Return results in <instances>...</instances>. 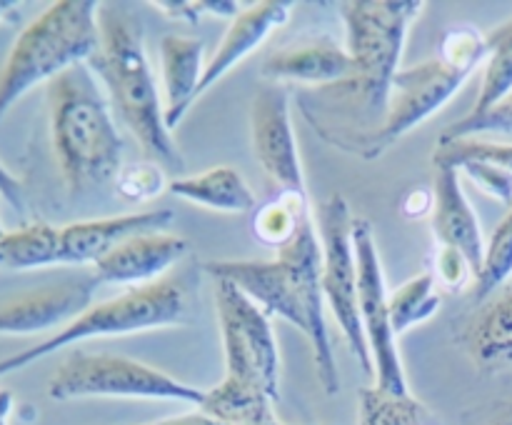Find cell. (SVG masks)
Returning <instances> with one entry per match:
<instances>
[{"label": "cell", "instance_id": "obj_1", "mask_svg": "<svg viewBox=\"0 0 512 425\" xmlns=\"http://www.w3.org/2000/svg\"><path fill=\"white\" fill-rule=\"evenodd\" d=\"M425 10V0H345L340 3V18L348 33V53L353 58V78L348 83L325 88L338 95L333 105L340 115L330 130H338L335 145H348L363 155L370 140L378 135L388 118L390 88L400 73V53H403L408 30ZM330 118V120H333Z\"/></svg>", "mask_w": 512, "mask_h": 425}, {"label": "cell", "instance_id": "obj_2", "mask_svg": "<svg viewBox=\"0 0 512 425\" xmlns=\"http://www.w3.org/2000/svg\"><path fill=\"white\" fill-rule=\"evenodd\" d=\"M205 273L230 280L255 300L268 315L288 320L308 338L320 385L328 395L340 390L333 343L325 325L323 248L313 220L298 230L273 260H208Z\"/></svg>", "mask_w": 512, "mask_h": 425}, {"label": "cell", "instance_id": "obj_3", "mask_svg": "<svg viewBox=\"0 0 512 425\" xmlns=\"http://www.w3.org/2000/svg\"><path fill=\"white\" fill-rule=\"evenodd\" d=\"M225 375L198 410L233 425H280V353L270 315L230 280H215Z\"/></svg>", "mask_w": 512, "mask_h": 425}, {"label": "cell", "instance_id": "obj_4", "mask_svg": "<svg viewBox=\"0 0 512 425\" xmlns=\"http://www.w3.org/2000/svg\"><path fill=\"white\" fill-rule=\"evenodd\" d=\"M98 25L100 48L88 60V68L103 83L110 108L135 135L148 160L180 178L185 160L165 125L158 85L145 55L143 28L115 5H100Z\"/></svg>", "mask_w": 512, "mask_h": 425}, {"label": "cell", "instance_id": "obj_5", "mask_svg": "<svg viewBox=\"0 0 512 425\" xmlns=\"http://www.w3.org/2000/svg\"><path fill=\"white\" fill-rule=\"evenodd\" d=\"M50 140L70 195L103 188L123 168V135L88 63L48 83Z\"/></svg>", "mask_w": 512, "mask_h": 425}, {"label": "cell", "instance_id": "obj_6", "mask_svg": "<svg viewBox=\"0 0 512 425\" xmlns=\"http://www.w3.org/2000/svg\"><path fill=\"white\" fill-rule=\"evenodd\" d=\"M98 13L95 0H58L20 30L0 68V120L35 85L50 83L98 53Z\"/></svg>", "mask_w": 512, "mask_h": 425}, {"label": "cell", "instance_id": "obj_7", "mask_svg": "<svg viewBox=\"0 0 512 425\" xmlns=\"http://www.w3.org/2000/svg\"><path fill=\"white\" fill-rule=\"evenodd\" d=\"M188 320V293L178 280H155L150 285L128 288L115 298L90 305L73 323L60 328L50 338L40 340V343L20 350V353L8 355V358H0V378L8 373H18V370L33 365L35 360L58 353L68 345L80 343V340L170 328V325H185Z\"/></svg>", "mask_w": 512, "mask_h": 425}, {"label": "cell", "instance_id": "obj_8", "mask_svg": "<svg viewBox=\"0 0 512 425\" xmlns=\"http://www.w3.org/2000/svg\"><path fill=\"white\" fill-rule=\"evenodd\" d=\"M48 395L53 400H178V403L198 405V408L205 400V390L183 383L143 360L113 353H88L80 348L58 365L53 378L48 380Z\"/></svg>", "mask_w": 512, "mask_h": 425}, {"label": "cell", "instance_id": "obj_9", "mask_svg": "<svg viewBox=\"0 0 512 425\" xmlns=\"http://www.w3.org/2000/svg\"><path fill=\"white\" fill-rule=\"evenodd\" d=\"M355 215L340 193L330 195L318 213V235L323 248V295L333 310L350 353L368 375H375L373 355L365 340L358 308V258L353 243Z\"/></svg>", "mask_w": 512, "mask_h": 425}, {"label": "cell", "instance_id": "obj_10", "mask_svg": "<svg viewBox=\"0 0 512 425\" xmlns=\"http://www.w3.org/2000/svg\"><path fill=\"white\" fill-rule=\"evenodd\" d=\"M355 258H358V308L365 340L375 365V385L390 393H410L408 375L398 350V335L390 323L388 288H385L383 263L370 220L355 218L353 223Z\"/></svg>", "mask_w": 512, "mask_h": 425}, {"label": "cell", "instance_id": "obj_11", "mask_svg": "<svg viewBox=\"0 0 512 425\" xmlns=\"http://www.w3.org/2000/svg\"><path fill=\"white\" fill-rule=\"evenodd\" d=\"M470 73L473 70L443 58L440 53L415 68L400 70L390 88L388 118L378 135L370 140L368 148L363 150V158H380L395 140H400L405 133L425 123L430 115L438 113L463 88Z\"/></svg>", "mask_w": 512, "mask_h": 425}, {"label": "cell", "instance_id": "obj_12", "mask_svg": "<svg viewBox=\"0 0 512 425\" xmlns=\"http://www.w3.org/2000/svg\"><path fill=\"white\" fill-rule=\"evenodd\" d=\"M250 135H253L255 160L273 183L275 193L308 198L298 140L290 118V93L285 85L265 83L255 90L250 105Z\"/></svg>", "mask_w": 512, "mask_h": 425}, {"label": "cell", "instance_id": "obj_13", "mask_svg": "<svg viewBox=\"0 0 512 425\" xmlns=\"http://www.w3.org/2000/svg\"><path fill=\"white\" fill-rule=\"evenodd\" d=\"M95 278H73L0 300V335H33L65 328L93 305Z\"/></svg>", "mask_w": 512, "mask_h": 425}, {"label": "cell", "instance_id": "obj_14", "mask_svg": "<svg viewBox=\"0 0 512 425\" xmlns=\"http://www.w3.org/2000/svg\"><path fill=\"white\" fill-rule=\"evenodd\" d=\"M353 58L348 48L338 43L333 35H300L298 40L280 45L265 58L263 78L268 83H305V85H333L348 83L353 78Z\"/></svg>", "mask_w": 512, "mask_h": 425}, {"label": "cell", "instance_id": "obj_15", "mask_svg": "<svg viewBox=\"0 0 512 425\" xmlns=\"http://www.w3.org/2000/svg\"><path fill=\"white\" fill-rule=\"evenodd\" d=\"M170 223H173V210L170 208L70 223L60 228L63 265H95L110 250L123 245L125 240L145 233H160Z\"/></svg>", "mask_w": 512, "mask_h": 425}, {"label": "cell", "instance_id": "obj_16", "mask_svg": "<svg viewBox=\"0 0 512 425\" xmlns=\"http://www.w3.org/2000/svg\"><path fill=\"white\" fill-rule=\"evenodd\" d=\"M433 195L435 203L433 213H430V225H433L435 240L440 243V248H453L463 253L478 278L485 255V240L478 215L463 193L458 170L450 165H435Z\"/></svg>", "mask_w": 512, "mask_h": 425}, {"label": "cell", "instance_id": "obj_17", "mask_svg": "<svg viewBox=\"0 0 512 425\" xmlns=\"http://www.w3.org/2000/svg\"><path fill=\"white\" fill-rule=\"evenodd\" d=\"M188 253V240L160 230L125 240L93 265L95 283L150 285Z\"/></svg>", "mask_w": 512, "mask_h": 425}, {"label": "cell", "instance_id": "obj_18", "mask_svg": "<svg viewBox=\"0 0 512 425\" xmlns=\"http://www.w3.org/2000/svg\"><path fill=\"white\" fill-rule=\"evenodd\" d=\"M290 13H293L290 0H263V3H253L240 10L233 23H230V28L225 30L215 53L205 63L198 98L205 90L213 88L220 78H225L235 65L243 63L255 48H260L270 38V33L283 28L290 20Z\"/></svg>", "mask_w": 512, "mask_h": 425}, {"label": "cell", "instance_id": "obj_19", "mask_svg": "<svg viewBox=\"0 0 512 425\" xmlns=\"http://www.w3.org/2000/svg\"><path fill=\"white\" fill-rule=\"evenodd\" d=\"M205 45L193 35L170 33L160 40V70H163L165 95V125L173 133L183 123L190 105L198 100L200 80H203Z\"/></svg>", "mask_w": 512, "mask_h": 425}, {"label": "cell", "instance_id": "obj_20", "mask_svg": "<svg viewBox=\"0 0 512 425\" xmlns=\"http://www.w3.org/2000/svg\"><path fill=\"white\" fill-rule=\"evenodd\" d=\"M473 365L483 373H500L512 365V288L495 293L475 310L460 333Z\"/></svg>", "mask_w": 512, "mask_h": 425}, {"label": "cell", "instance_id": "obj_21", "mask_svg": "<svg viewBox=\"0 0 512 425\" xmlns=\"http://www.w3.org/2000/svg\"><path fill=\"white\" fill-rule=\"evenodd\" d=\"M168 190L188 203L220 213H253L258 208V198L248 180L230 165H215L198 175H180L170 180Z\"/></svg>", "mask_w": 512, "mask_h": 425}, {"label": "cell", "instance_id": "obj_22", "mask_svg": "<svg viewBox=\"0 0 512 425\" xmlns=\"http://www.w3.org/2000/svg\"><path fill=\"white\" fill-rule=\"evenodd\" d=\"M63 265L60 228L35 220L15 230H5L0 238V268L35 270Z\"/></svg>", "mask_w": 512, "mask_h": 425}, {"label": "cell", "instance_id": "obj_23", "mask_svg": "<svg viewBox=\"0 0 512 425\" xmlns=\"http://www.w3.org/2000/svg\"><path fill=\"white\" fill-rule=\"evenodd\" d=\"M310 203L305 195H290V193H275L273 198L265 200L263 205L253 210V220H250V230H253L255 240L268 248L280 250L298 235V230L305 223H310Z\"/></svg>", "mask_w": 512, "mask_h": 425}, {"label": "cell", "instance_id": "obj_24", "mask_svg": "<svg viewBox=\"0 0 512 425\" xmlns=\"http://www.w3.org/2000/svg\"><path fill=\"white\" fill-rule=\"evenodd\" d=\"M358 425H440V420L413 393H390L370 385L358 393Z\"/></svg>", "mask_w": 512, "mask_h": 425}, {"label": "cell", "instance_id": "obj_25", "mask_svg": "<svg viewBox=\"0 0 512 425\" xmlns=\"http://www.w3.org/2000/svg\"><path fill=\"white\" fill-rule=\"evenodd\" d=\"M440 303H443V298H440V285L433 270H425V273L405 280L400 288H395L388 295L390 323H393L395 335L433 318Z\"/></svg>", "mask_w": 512, "mask_h": 425}, {"label": "cell", "instance_id": "obj_26", "mask_svg": "<svg viewBox=\"0 0 512 425\" xmlns=\"http://www.w3.org/2000/svg\"><path fill=\"white\" fill-rule=\"evenodd\" d=\"M488 63L473 110H485L512 93V18L488 35Z\"/></svg>", "mask_w": 512, "mask_h": 425}, {"label": "cell", "instance_id": "obj_27", "mask_svg": "<svg viewBox=\"0 0 512 425\" xmlns=\"http://www.w3.org/2000/svg\"><path fill=\"white\" fill-rule=\"evenodd\" d=\"M512 275V208L505 213V218L495 225L490 233L488 243H485L483 265L475 278L473 298L478 303H485L495 290L503 288L505 280Z\"/></svg>", "mask_w": 512, "mask_h": 425}, {"label": "cell", "instance_id": "obj_28", "mask_svg": "<svg viewBox=\"0 0 512 425\" xmlns=\"http://www.w3.org/2000/svg\"><path fill=\"white\" fill-rule=\"evenodd\" d=\"M468 160H480L495 168L505 170L512 175V143H495V140L483 138H463L450 140V143H438L433 155L435 165H450L458 170Z\"/></svg>", "mask_w": 512, "mask_h": 425}, {"label": "cell", "instance_id": "obj_29", "mask_svg": "<svg viewBox=\"0 0 512 425\" xmlns=\"http://www.w3.org/2000/svg\"><path fill=\"white\" fill-rule=\"evenodd\" d=\"M483 133H512V93L500 103L490 105L485 110H470L465 118L455 120L440 133L438 143L450 140L480 138Z\"/></svg>", "mask_w": 512, "mask_h": 425}, {"label": "cell", "instance_id": "obj_30", "mask_svg": "<svg viewBox=\"0 0 512 425\" xmlns=\"http://www.w3.org/2000/svg\"><path fill=\"white\" fill-rule=\"evenodd\" d=\"M168 180H165V170L160 168L153 160H143V163H130L123 165L115 178V188L123 195L125 200H133V203H143V200L158 198L165 188H168Z\"/></svg>", "mask_w": 512, "mask_h": 425}, {"label": "cell", "instance_id": "obj_31", "mask_svg": "<svg viewBox=\"0 0 512 425\" xmlns=\"http://www.w3.org/2000/svg\"><path fill=\"white\" fill-rule=\"evenodd\" d=\"M463 170L485 195L500 200V203L510 205L512 208V175L505 170L495 168L490 163H480V160H468L458 168V173Z\"/></svg>", "mask_w": 512, "mask_h": 425}, {"label": "cell", "instance_id": "obj_32", "mask_svg": "<svg viewBox=\"0 0 512 425\" xmlns=\"http://www.w3.org/2000/svg\"><path fill=\"white\" fill-rule=\"evenodd\" d=\"M435 280H438L440 288L450 290V293H460L470 280H475L473 265L468 263L463 253L453 248H440V253L435 255Z\"/></svg>", "mask_w": 512, "mask_h": 425}, {"label": "cell", "instance_id": "obj_33", "mask_svg": "<svg viewBox=\"0 0 512 425\" xmlns=\"http://www.w3.org/2000/svg\"><path fill=\"white\" fill-rule=\"evenodd\" d=\"M150 5L160 10H168L165 15L178 20H188V23H198V18L205 10H210L213 15H223V18H235V15L240 13V5L230 3V0H220V3H215V0H200V3H195V0H180V3H175V0H160V3Z\"/></svg>", "mask_w": 512, "mask_h": 425}, {"label": "cell", "instance_id": "obj_34", "mask_svg": "<svg viewBox=\"0 0 512 425\" xmlns=\"http://www.w3.org/2000/svg\"><path fill=\"white\" fill-rule=\"evenodd\" d=\"M433 203H435V195L433 190L428 188H413L408 195L403 198L400 208H403V215L408 220H418L425 218V215L433 213Z\"/></svg>", "mask_w": 512, "mask_h": 425}, {"label": "cell", "instance_id": "obj_35", "mask_svg": "<svg viewBox=\"0 0 512 425\" xmlns=\"http://www.w3.org/2000/svg\"><path fill=\"white\" fill-rule=\"evenodd\" d=\"M0 195H3V198L8 200L15 210H20V213H23L25 210V188H23V183H20L18 175H15L13 170L3 163H0Z\"/></svg>", "mask_w": 512, "mask_h": 425}, {"label": "cell", "instance_id": "obj_36", "mask_svg": "<svg viewBox=\"0 0 512 425\" xmlns=\"http://www.w3.org/2000/svg\"><path fill=\"white\" fill-rule=\"evenodd\" d=\"M470 425H512V400H498L473 415Z\"/></svg>", "mask_w": 512, "mask_h": 425}, {"label": "cell", "instance_id": "obj_37", "mask_svg": "<svg viewBox=\"0 0 512 425\" xmlns=\"http://www.w3.org/2000/svg\"><path fill=\"white\" fill-rule=\"evenodd\" d=\"M148 425H233V423H225V420L213 418V415L203 413V410H195V413L173 415V418L155 420V423H148ZM280 425H290V423H280Z\"/></svg>", "mask_w": 512, "mask_h": 425}, {"label": "cell", "instance_id": "obj_38", "mask_svg": "<svg viewBox=\"0 0 512 425\" xmlns=\"http://www.w3.org/2000/svg\"><path fill=\"white\" fill-rule=\"evenodd\" d=\"M10 410H13V393L10 390H0V425H8Z\"/></svg>", "mask_w": 512, "mask_h": 425}, {"label": "cell", "instance_id": "obj_39", "mask_svg": "<svg viewBox=\"0 0 512 425\" xmlns=\"http://www.w3.org/2000/svg\"><path fill=\"white\" fill-rule=\"evenodd\" d=\"M18 8H20L18 0H0V23L13 20L15 15H18Z\"/></svg>", "mask_w": 512, "mask_h": 425}, {"label": "cell", "instance_id": "obj_40", "mask_svg": "<svg viewBox=\"0 0 512 425\" xmlns=\"http://www.w3.org/2000/svg\"><path fill=\"white\" fill-rule=\"evenodd\" d=\"M3 233H5V230H3V225H0V238H3Z\"/></svg>", "mask_w": 512, "mask_h": 425}]
</instances>
